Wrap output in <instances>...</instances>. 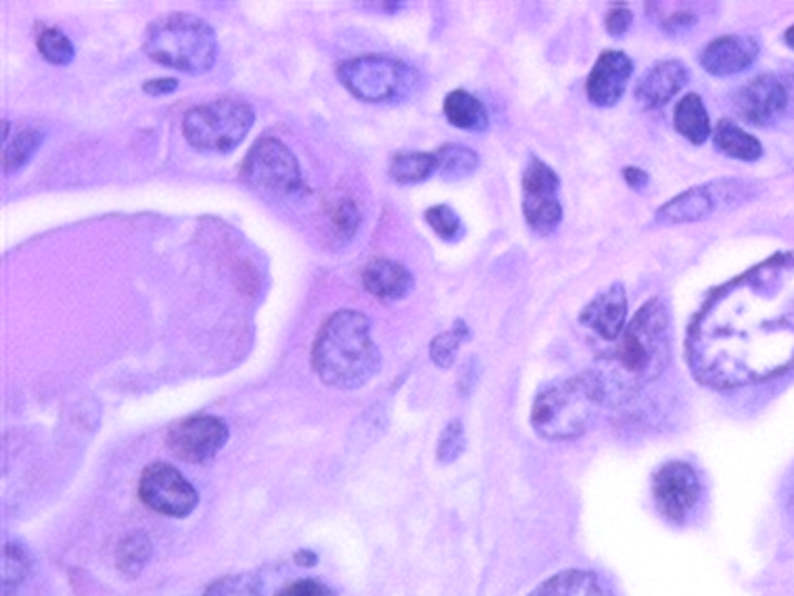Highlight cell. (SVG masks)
Returning a JSON list of instances; mask_svg holds the SVG:
<instances>
[{
  "label": "cell",
  "mask_w": 794,
  "mask_h": 596,
  "mask_svg": "<svg viewBox=\"0 0 794 596\" xmlns=\"http://www.w3.org/2000/svg\"><path fill=\"white\" fill-rule=\"evenodd\" d=\"M784 42H786L791 49H794V26H791V28L784 31Z\"/></svg>",
  "instance_id": "obj_42"
},
{
  "label": "cell",
  "mask_w": 794,
  "mask_h": 596,
  "mask_svg": "<svg viewBox=\"0 0 794 596\" xmlns=\"http://www.w3.org/2000/svg\"><path fill=\"white\" fill-rule=\"evenodd\" d=\"M360 220H362L360 212H358L356 203L349 201V199H343L331 210V225H333V230L337 232V237L343 243L349 241L356 234V230L360 227Z\"/></svg>",
  "instance_id": "obj_34"
},
{
  "label": "cell",
  "mask_w": 794,
  "mask_h": 596,
  "mask_svg": "<svg viewBox=\"0 0 794 596\" xmlns=\"http://www.w3.org/2000/svg\"><path fill=\"white\" fill-rule=\"evenodd\" d=\"M437 162H439V174L446 180H462L473 176L482 160L477 155V151L464 147V144H456V142H446L441 144L437 151H433Z\"/></svg>",
  "instance_id": "obj_26"
},
{
  "label": "cell",
  "mask_w": 794,
  "mask_h": 596,
  "mask_svg": "<svg viewBox=\"0 0 794 596\" xmlns=\"http://www.w3.org/2000/svg\"><path fill=\"white\" fill-rule=\"evenodd\" d=\"M688 83V69L678 59L656 61L653 67L638 80L636 99L646 110L665 107Z\"/></svg>",
  "instance_id": "obj_18"
},
{
  "label": "cell",
  "mask_w": 794,
  "mask_h": 596,
  "mask_svg": "<svg viewBox=\"0 0 794 596\" xmlns=\"http://www.w3.org/2000/svg\"><path fill=\"white\" fill-rule=\"evenodd\" d=\"M471 338V331L466 327L464 320H456L454 327L450 331H444L439 335H435L431 341L428 354L431 360L439 367V369H450L454 365L456 354L460 350V345Z\"/></svg>",
  "instance_id": "obj_29"
},
{
  "label": "cell",
  "mask_w": 794,
  "mask_h": 596,
  "mask_svg": "<svg viewBox=\"0 0 794 596\" xmlns=\"http://www.w3.org/2000/svg\"><path fill=\"white\" fill-rule=\"evenodd\" d=\"M674 126L686 141H690L696 147L709 141L713 128H710V117L701 94L690 92V94L681 97L680 103L676 107V114H674Z\"/></svg>",
  "instance_id": "obj_22"
},
{
  "label": "cell",
  "mask_w": 794,
  "mask_h": 596,
  "mask_svg": "<svg viewBox=\"0 0 794 596\" xmlns=\"http://www.w3.org/2000/svg\"><path fill=\"white\" fill-rule=\"evenodd\" d=\"M425 220L426 225L433 228V232L448 243H456L464 237V223L460 220V216L450 205L439 203V205L428 207L425 212Z\"/></svg>",
  "instance_id": "obj_31"
},
{
  "label": "cell",
  "mask_w": 794,
  "mask_h": 596,
  "mask_svg": "<svg viewBox=\"0 0 794 596\" xmlns=\"http://www.w3.org/2000/svg\"><path fill=\"white\" fill-rule=\"evenodd\" d=\"M230 440V427L214 415H195L170 427L166 446L178 460L205 465L214 460Z\"/></svg>",
  "instance_id": "obj_12"
},
{
  "label": "cell",
  "mask_w": 794,
  "mask_h": 596,
  "mask_svg": "<svg viewBox=\"0 0 794 596\" xmlns=\"http://www.w3.org/2000/svg\"><path fill=\"white\" fill-rule=\"evenodd\" d=\"M142 51L159 65L198 76L216 65L218 38L214 28L201 17L170 13L149 24Z\"/></svg>",
  "instance_id": "obj_5"
},
{
  "label": "cell",
  "mask_w": 794,
  "mask_h": 596,
  "mask_svg": "<svg viewBox=\"0 0 794 596\" xmlns=\"http://www.w3.org/2000/svg\"><path fill=\"white\" fill-rule=\"evenodd\" d=\"M36 561L28 548L20 542H7L2 548V591L17 588L34 573Z\"/></svg>",
  "instance_id": "obj_27"
},
{
  "label": "cell",
  "mask_w": 794,
  "mask_h": 596,
  "mask_svg": "<svg viewBox=\"0 0 794 596\" xmlns=\"http://www.w3.org/2000/svg\"><path fill=\"white\" fill-rule=\"evenodd\" d=\"M631 74L633 61L624 51H602L586 80L588 101L596 107L617 105L627 90Z\"/></svg>",
  "instance_id": "obj_15"
},
{
  "label": "cell",
  "mask_w": 794,
  "mask_h": 596,
  "mask_svg": "<svg viewBox=\"0 0 794 596\" xmlns=\"http://www.w3.org/2000/svg\"><path fill=\"white\" fill-rule=\"evenodd\" d=\"M293 561L299 566V568H313L318 563V555L310 550V548H299L293 557Z\"/></svg>",
  "instance_id": "obj_40"
},
{
  "label": "cell",
  "mask_w": 794,
  "mask_h": 596,
  "mask_svg": "<svg viewBox=\"0 0 794 596\" xmlns=\"http://www.w3.org/2000/svg\"><path fill=\"white\" fill-rule=\"evenodd\" d=\"M529 596H613L602 580L590 571L568 569L552 575Z\"/></svg>",
  "instance_id": "obj_21"
},
{
  "label": "cell",
  "mask_w": 794,
  "mask_h": 596,
  "mask_svg": "<svg viewBox=\"0 0 794 596\" xmlns=\"http://www.w3.org/2000/svg\"><path fill=\"white\" fill-rule=\"evenodd\" d=\"M264 580L257 573H236L216 580L203 596H264Z\"/></svg>",
  "instance_id": "obj_30"
},
{
  "label": "cell",
  "mask_w": 794,
  "mask_h": 596,
  "mask_svg": "<svg viewBox=\"0 0 794 596\" xmlns=\"http://www.w3.org/2000/svg\"><path fill=\"white\" fill-rule=\"evenodd\" d=\"M337 78L356 99L364 103H399L412 97L421 74L404 59L360 55L337 65Z\"/></svg>",
  "instance_id": "obj_7"
},
{
  "label": "cell",
  "mask_w": 794,
  "mask_h": 596,
  "mask_svg": "<svg viewBox=\"0 0 794 596\" xmlns=\"http://www.w3.org/2000/svg\"><path fill=\"white\" fill-rule=\"evenodd\" d=\"M793 105V92L789 80L776 74H761L742 86L734 99V110L740 119L751 126H776Z\"/></svg>",
  "instance_id": "obj_13"
},
{
  "label": "cell",
  "mask_w": 794,
  "mask_h": 596,
  "mask_svg": "<svg viewBox=\"0 0 794 596\" xmlns=\"http://www.w3.org/2000/svg\"><path fill=\"white\" fill-rule=\"evenodd\" d=\"M604 402L606 394L594 370L556 379L536 396L532 426L546 440H575L594 423Z\"/></svg>",
  "instance_id": "obj_4"
},
{
  "label": "cell",
  "mask_w": 794,
  "mask_h": 596,
  "mask_svg": "<svg viewBox=\"0 0 794 596\" xmlns=\"http://www.w3.org/2000/svg\"><path fill=\"white\" fill-rule=\"evenodd\" d=\"M654 503L663 517L674 523H681L703 494V485L694 467L681 460H671L663 465L653 480Z\"/></svg>",
  "instance_id": "obj_14"
},
{
  "label": "cell",
  "mask_w": 794,
  "mask_h": 596,
  "mask_svg": "<svg viewBox=\"0 0 794 596\" xmlns=\"http://www.w3.org/2000/svg\"><path fill=\"white\" fill-rule=\"evenodd\" d=\"M671 360L669 313L653 297L627 322L624 335L598 356L596 377L600 379L606 402L638 394L656 381Z\"/></svg>",
  "instance_id": "obj_2"
},
{
  "label": "cell",
  "mask_w": 794,
  "mask_h": 596,
  "mask_svg": "<svg viewBox=\"0 0 794 596\" xmlns=\"http://www.w3.org/2000/svg\"><path fill=\"white\" fill-rule=\"evenodd\" d=\"M139 496L151 511L184 519L198 507V492L170 462H151L141 473Z\"/></svg>",
  "instance_id": "obj_11"
},
{
  "label": "cell",
  "mask_w": 794,
  "mask_h": 596,
  "mask_svg": "<svg viewBox=\"0 0 794 596\" xmlns=\"http://www.w3.org/2000/svg\"><path fill=\"white\" fill-rule=\"evenodd\" d=\"M42 141H44V132H40L36 128H28V130L20 132L2 151V172L15 174V172L22 170L36 155V151L42 147Z\"/></svg>",
  "instance_id": "obj_28"
},
{
  "label": "cell",
  "mask_w": 794,
  "mask_h": 596,
  "mask_svg": "<svg viewBox=\"0 0 794 596\" xmlns=\"http://www.w3.org/2000/svg\"><path fill=\"white\" fill-rule=\"evenodd\" d=\"M38 51L53 65H69L76 58L72 40L59 28L42 29V34L38 36Z\"/></svg>",
  "instance_id": "obj_32"
},
{
  "label": "cell",
  "mask_w": 794,
  "mask_h": 596,
  "mask_svg": "<svg viewBox=\"0 0 794 596\" xmlns=\"http://www.w3.org/2000/svg\"><path fill=\"white\" fill-rule=\"evenodd\" d=\"M629 302L622 283L611 284L594 295V300L579 314V322L606 343H615L627 327Z\"/></svg>",
  "instance_id": "obj_16"
},
{
  "label": "cell",
  "mask_w": 794,
  "mask_h": 596,
  "mask_svg": "<svg viewBox=\"0 0 794 596\" xmlns=\"http://www.w3.org/2000/svg\"><path fill=\"white\" fill-rule=\"evenodd\" d=\"M694 379L713 390L794 369V254H776L710 291L686 335Z\"/></svg>",
  "instance_id": "obj_1"
},
{
  "label": "cell",
  "mask_w": 794,
  "mask_h": 596,
  "mask_svg": "<svg viewBox=\"0 0 794 596\" xmlns=\"http://www.w3.org/2000/svg\"><path fill=\"white\" fill-rule=\"evenodd\" d=\"M696 22H699V13L692 7H680V9L671 11L667 17H663L658 26L669 36H683L696 26Z\"/></svg>",
  "instance_id": "obj_35"
},
{
  "label": "cell",
  "mask_w": 794,
  "mask_h": 596,
  "mask_svg": "<svg viewBox=\"0 0 794 596\" xmlns=\"http://www.w3.org/2000/svg\"><path fill=\"white\" fill-rule=\"evenodd\" d=\"M561 178L543 160L529 157L523 172V216L527 227L539 237L552 234L563 223V203L559 199Z\"/></svg>",
  "instance_id": "obj_10"
},
{
  "label": "cell",
  "mask_w": 794,
  "mask_h": 596,
  "mask_svg": "<svg viewBox=\"0 0 794 596\" xmlns=\"http://www.w3.org/2000/svg\"><path fill=\"white\" fill-rule=\"evenodd\" d=\"M274 596H335V591L326 586L320 578H299L284 584Z\"/></svg>",
  "instance_id": "obj_36"
},
{
  "label": "cell",
  "mask_w": 794,
  "mask_h": 596,
  "mask_svg": "<svg viewBox=\"0 0 794 596\" xmlns=\"http://www.w3.org/2000/svg\"><path fill=\"white\" fill-rule=\"evenodd\" d=\"M751 187L734 178H719L707 185L692 187L669 199L654 214V223L661 227H676L688 223H701L719 210H732L751 198Z\"/></svg>",
  "instance_id": "obj_9"
},
{
  "label": "cell",
  "mask_w": 794,
  "mask_h": 596,
  "mask_svg": "<svg viewBox=\"0 0 794 596\" xmlns=\"http://www.w3.org/2000/svg\"><path fill=\"white\" fill-rule=\"evenodd\" d=\"M466 451V435H464V426L454 419L448 426L444 427L439 442H437V460L444 465H450L464 455Z\"/></svg>",
  "instance_id": "obj_33"
},
{
  "label": "cell",
  "mask_w": 794,
  "mask_h": 596,
  "mask_svg": "<svg viewBox=\"0 0 794 596\" xmlns=\"http://www.w3.org/2000/svg\"><path fill=\"white\" fill-rule=\"evenodd\" d=\"M241 178L257 195L272 201L297 198L304 191L297 157L274 137H264L249 149L241 166Z\"/></svg>",
  "instance_id": "obj_8"
},
{
  "label": "cell",
  "mask_w": 794,
  "mask_h": 596,
  "mask_svg": "<svg viewBox=\"0 0 794 596\" xmlns=\"http://www.w3.org/2000/svg\"><path fill=\"white\" fill-rule=\"evenodd\" d=\"M759 55V42L751 36L730 34L710 40L701 51L699 63L710 76H734L753 65Z\"/></svg>",
  "instance_id": "obj_17"
},
{
  "label": "cell",
  "mask_w": 794,
  "mask_h": 596,
  "mask_svg": "<svg viewBox=\"0 0 794 596\" xmlns=\"http://www.w3.org/2000/svg\"><path fill=\"white\" fill-rule=\"evenodd\" d=\"M624 180L627 182V187H631L633 191H642L646 185H649V174L642 170V168H624Z\"/></svg>",
  "instance_id": "obj_39"
},
{
  "label": "cell",
  "mask_w": 794,
  "mask_h": 596,
  "mask_svg": "<svg viewBox=\"0 0 794 596\" xmlns=\"http://www.w3.org/2000/svg\"><path fill=\"white\" fill-rule=\"evenodd\" d=\"M786 507H789V511L794 515V478L791 480V483H789V492H786Z\"/></svg>",
  "instance_id": "obj_41"
},
{
  "label": "cell",
  "mask_w": 794,
  "mask_h": 596,
  "mask_svg": "<svg viewBox=\"0 0 794 596\" xmlns=\"http://www.w3.org/2000/svg\"><path fill=\"white\" fill-rule=\"evenodd\" d=\"M312 367L329 388L341 392L364 388L381 370L369 318L349 308L331 314L313 340Z\"/></svg>",
  "instance_id": "obj_3"
},
{
  "label": "cell",
  "mask_w": 794,
  "mask_h": 596,
  "mask_svg": "<svg viewBox=\"0 0 794 596\" xmlns=\"http://www.w3.org/2000/svg\"><path fill=\"white\" fill-rule=\"evenodd\" d=\"M178 86L180 85H178L176 78H153V80L142 85V90L151 97H166V94L174 92Z\"/></svg>",
  "instance_id": "obj_38"
},
{
  "label": "cell",
  "mask_w": 794,
  "mask_h": 596,
  "mask_svg": "<svg viewBox=\"0 0 794 596\" xmlns=\"http://www.w3.org/2000/svg\"><path fill=\"white\" fill-rule=\"evenodd\" d=\"M633 24V13L625 7H617V9H611L604 17V28L613 36V38H622L627 29L631 28Z\"/></svg>",
  "instance_id": "obj_37"
},
{
  "label": "cell",
  "mask_w": 794,
  "mask_h": 596,
  "mask_svg": "<svg viewBox=\"0 0 794 596\" xmlns=\"http://www.w3.org/2000/svg\"><path fill=\"white\" fill-rule=\"evenodd\" d=\"M446 119L464 132H485L489 128V115L482 101L469 90H452L444 99Z\"/></svg>",
  "instance_id": "obj_20"
},
{
  "label": "cell",
  "mask_w": 794,
  "mask_h": 596,
  "mask_svg": "<svg viewBox=\"0 0 794 596\" xmlns=\"http://www.w3.org/2000/svg\"><path fill=\"white\" fill-rule=\"evenodd\" d=\"M151 557H153V542L141 530L124 534L115 544V568L128 580L139 578L142 569L149 566Z\"/></svg>",
  "instance_id": "obj_24"
},
{
  "label": "cell",
  "mask_w": 794,
  "mask_h": 596,
  "mask_svg": "<svg viewBox=\"0 0 794 596\" xmlns=\"http://www.w3.org/2000/svg\"><path fill=\"white\" fill-rule=\"evenodd\" d=\"M256 122L254 107L241 97H222L189 110L182 135L193 149L207 155H228L249 135Z\"/></svg>",
  "instance_id": "obj_6"
},
{
  "label": "cell",
  "mask_w": 794,
  "mask_h": 596,
  "mask_svg": "<svg viewBox=\"0 0 794 596\" xmlns=\"http://www.w3.org/2000/svg\"><path fill=\"white\" fill-rule=\"evenodd\" d=\"M713 142L717 151L728 157L742 162H757L764 157V144L755 139L751 132L742 130L732 119H721L717 128H713Z\"/></svg>",
  "instance_id": "obj_23"
},
{
  "label": "cell",
  "mask_w": 794,
  "mask_h": 596,
  "mask_svg": "<svg viewBox=\"0 0 794 596\" xmlns=\"http://www.w3.org/2000/svg\"><path fill=\"white\" fill-rule=\"evenodd\" d=\"M362 283L376 300L397 302L414 289V277L404 264L387 257H376L367 264L362 272Z\"/></svg>",
  "instance_id": "obj_19"
},
{
  "label": "cell",
  "mask_w": 794,
  "mask_h": 596,
  "mask_svg": "<svg viewBox=\"0 0 794 596\" xmlns=\"http://www.w3.org/2000/svg\"><path fill=\"white\" fill-rule=\"evenodd\" d=\"M435 172H439V162L435 153L425 151L396 153L389 162V176L399 185L425 182Z\"/></svg>",
  "instance_id": "obj_25"
}]
</instances>
